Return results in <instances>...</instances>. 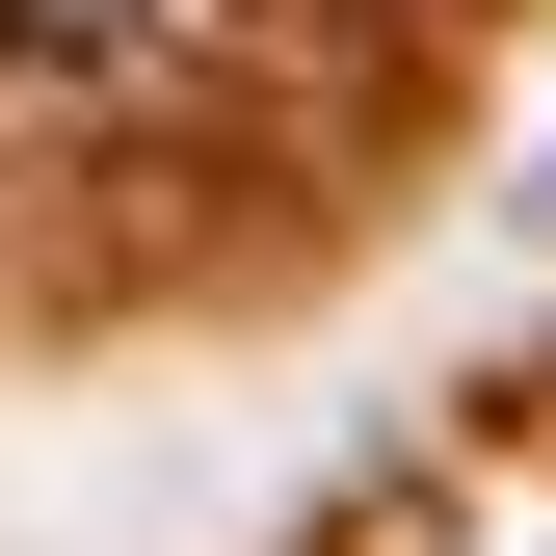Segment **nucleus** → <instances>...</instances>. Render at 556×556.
<instances>
[{"label": "nucleus", "instance_id": "1", "mask_svg": "<svg viewBox=\"0 0 556 556\" xmlns=\"http://www.w3.org/2000/svg\"><path fill=\"white\" fill-rule=\"evenodd\" d=\"M0 27H27V53H132L160 0H0Z\"/></svg>", "mask_w": 556, "mask_h": 556}]
</instances>
